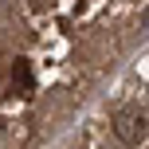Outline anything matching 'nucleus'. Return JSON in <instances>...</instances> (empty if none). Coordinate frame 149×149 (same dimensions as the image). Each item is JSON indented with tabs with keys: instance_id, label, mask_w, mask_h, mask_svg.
Wrapping results in <instances>:
<instances>
[{
	"instance_id": "obj_1",
	"label": "nucleus",
	"mask_w": 149,
	"mask_h": 149,
	"mask_svg": "<svg viewBox=\"0 0 149 149\" xmlns=\"http://www.w3.org/2000/svg\"><path fill=\"white\" fill-rule=\"evenodd\" d=\"M114 134L122 137L126 145H141L145 141V106H122L114 110Z\"/></svg>"
}]
</instances>
